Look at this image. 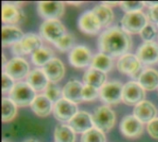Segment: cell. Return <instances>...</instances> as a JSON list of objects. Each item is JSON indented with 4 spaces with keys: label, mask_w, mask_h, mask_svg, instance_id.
<instances>
[{
    "label": "cell",
    "mask_w": 158,
    "mask_h": 142,
    "mask_svg": "<svg viewBox=\"0 0 158 142\" xmlns=\"http://www.w3.org/2000/svg\"><path fill=\"white\" fill-rule=\"evenodd\" d=\"M131 46V38L130 34L120 27L108 28L98 38L99 50L111 57H121L128 54Z\"/></svg>",
    "instance_id": "obj_1"
},
{
    "label": "cell",
    "mask_w": 158,
    "mask_h": 142,
    "mask_svg": "<svg viewBox=\"0 0 158 142\" xmlns=\"http://www.w3.org/2000/svg\"><path fill=\"white\" fill-rule=\"evenodd\" d=\"M36 91L27 82H18L9 92V99L19 106H28L36 97Z\"/></svg>",
    "instance_id": "obj_2"
},
{
    "label": "cell",
    "mask_w": 158,
    "mask_h": 142,
    "mask_svg": "<svg viewBox=\"0 0 158 142\" xmlns=\"http://www.w3.org/2000/svg\"><path fill=\"white\" fill-rule=\"evenodd\" d=\"M94 127L103 133L108 132L115 125L116 116L112 109L106 105L96 108L92 116Z\"/></svg>",
    "instance_id": "obj_3"
},
{
    "label": "cell",
    "mask_w": 158,
    "mask_h": 142,
    "mask_svg": "<svg viewBox=\"0 0 158 142\" xmlns=\"http://www.w3.org/2000/svg\"><path fill=\"white\" fill-rule=\"evenodd\" d=\"M148 24V17L142 11L126 13L121 19L122 29L128 33H141Z\"/></svg>",
    "instance_id": "obj_4"
},
{
    "label": "cell",
    "mask_w": 158,
    "mask_h": 142,
    "mask_svg": "<svg viewBox=\"0 0 158 142\" xmlns=\"http://www.w3.org/2000/svg\"><path fill=\"white\" fill-rule=\"evenodd\" d=\"M42 39L39 35L35 33L24 34L21 41L14 45H12V52L14 55H22L28 54H33L35 51L40 49L42 46Z\"/></svg>",
    "instance_id": "obj_5"
},
{
    "label": "cell",
    "mask_w": 158,
    "mask_h": 142,
    "mask_svg": "<svg viewBox=\"0 0 158 142\" xmlns=\"http://www.w3.org/2000/svg\"><path fill=\"white\" fill-rule=\"evenodd\" d=\"M40 33L46 41L55 43L67 32L66 28L61 21L58 19H48L42 23L40 27Z\"/></svg>",
    "instance_id": "obj_6"
},
{
    "label": "cell",
    "mask_w": 158,
    "mask_h": 142,
    "mask_svg": "<svg viewBox=\"0 0 158 142\" xmlns=\"http://www.w3.org/2000/svg\"><path fill=\"white\" fill-rule=\"evenodd\" d=\"M122 91L123 85L119 81H110L99 90V96L104 103L116 104L122 100Z\"/></svg>",
    "instance_id": "obj_7"
},
{
    "label": "cell",
    "mask_w": 158,
    "mask_h": 142,
    "mask_svg": "<svg viewBox=\"0 0 158 142\" xmlns=\"http://www.w3.org/2000/svg\"><path fill=\"white\" fill-rule=\"evenodd\" d=\"M145 90L139 82L130 81L123 86L122 101L128 105H137L143 101Z\"/></svg>",
    "instance_id": "obj_8"
},
{
    "label": "cell",
    "mask_w": 158,
    "mask_h": 142,
    "mask_svg": "<svg viewBox=\"0 0 158 142\" xmlns=\"http://www.w3.org/2000/svg\"><path fill=\"white\" fill-rule=\"evenodd\" d=\"M65 11V5L60 1H41L37 4V12L45 20L57 19Z\"/></svg>",
    "instance_id": "obj_9"
},
{
    "label": "cell",
    "mask_w": 158,
    "mask_h": 142,
    "mask_svg": "<svg viewBox=\"0 0 158 142\" xmlns=\"http://www.w3.org/2000/svg\"><path fill=\"white\" fill-rule=\"evenodd\" d=\"M78 113L76 103L61 98L53 105V115L60 122H69Z\"/></svg>",
    "instance_id": "obj_10"
},
{
    "label": "cell",
    "mask_w": 158,
    "mask_h": 142,
    "mask_svg": "<svg viewBox=\"0 0 158 142\" xmlns=\"http://www.w3.org/2000/svg\"><path fill=\"white\" fill-rule=\"evenodd\" d=\"M29 69V64L24 58L13 57L8 62H6V66L3 67V72L9 75L14 80H19L28 76L30 73Z\"/></svg>",
    "instance_id": "obj_11"
},
{
    "label": "cell",
    "mask_w": 158,
    "mask_h": 142,
    "mask_svg": "<svg viewBox=\"0 0 158 142\" xmlns=\"http://www.w3.org/2000/svg\"><path fill=\"white\" fill-rule=\"evenodd\" d=\"M121 133L130 139L140 137L143 132V124L133 115L125 116L120 122Z\"/></svg>",
    "instance_id": "obj_12"
},
{
    "label": "cell",
    "mask_w": 158,
    "mask_h": 142,
    "mask_svg": "<svg viewBox=\"0 0 158 142\" xmlns=\"http://www.w3.org/2000/svg\"><path fill=\"white\" fill-rule=\"evenodd\" d=\"M69 63L75 67H85L92 64V53L84 45L74 46L69 55Z\"/></svg>",
    "instance_id": "obj_13"
},
{
    "label": "cell",
    "mask_w": 158,
    "mask_h": 142,
    "mask_svg": "<svg viewBox=\"0 0 158 142\" xmlns=\"http://www.w3.org/2000/svg\"><path fill=\"white\" fill-rule=\"evenodd\" d=\"M137 57L145 65H153L158 62V43L156 42H144L137 50Z\"/></svg>",
    "instance_id": "obj_14"
},
{
    "label": "cell",
    "mask_w": 158,
    "mask_h": 142,
    "mask_svg": "<svg viewBox=\"0 0 158 142\" xmlns=\"http://www.w3.org/2000/svg\"><path fill=\"white\" fill-rule=\"evenodd\" d=\"M117 67L118 71H120L121 73L130 76H134L140 71L142 67V63L137 57V55L128 53L119 57Z\"/></svg>",
    "instance_id": "obj_15"
},
{
    "label": "cell",
    "mask_w": 158,
    "mask_h": 142,
    "mask_svg": "<svg viewBox=\"0 0 158 142\" xmlns=\"http://www.w3.org/2000/svg\"><path fill=\"white\" fill-rule=\"evenodd\" d=\"M79 28L85 33L95 34L102 28L101 22L97 16L91 11L83 12L79 18Z\"/></svg>",
    "instance_id": "obj_16"
},
{
    "label": "cell",
    "mask_w": 158,
    "mask_h": 142,
    "mask_svg": "<svg viewBox=\"0 0 158 142\" xmlns=\"http://www.w3.org/2000/svg\"><path fill=\"white\" fill-rule=\"evenodd\" d=\"M156 108L149 101H143L135 105L133 110V116L138 118L143 124L150 123L156 116Z\"/></svg>",
    "instance_id": "obj_17"
},
{
    "label": "cell",
    "mask_w": 158,
    "mask_h": 142,
    "mask_svg": "<svg viewBox=\"0 0 158 142\" xmlns=\"http://www.w3.org/2000/svg\"><path fill=\"white\" fill-rule=\"evenodd\" d=\"M69 126L74 130L75 133L83 134L94 128L92 116L84 111L78 112L69 122Z\"/></svg>",
    "instance_id": "obj_18"
},
{
    "label": "cell",
    "mask_w": 158,
    "mask_h": 142,
    "mask_svg": "<svg viewBox=\"0 0 158 142\" xmlns=\"http://www.w3.org/2000/svg\"><path fill=\"white\" fill-rule=\"evenodd\" d=\"M43 70L45 73L50 82L56 83L61 80L65 75V67L61 60L54 57L46 65L43 67Z\"/></svg>",
    "instance_id": "obj_19"
},
{
    "label": "cell",
    "mask_w": 158,
    "mask_h": 142,
    "mask_svg": "<svg viewBox=\"0 0 158 142\" xmlns=\"http://www.w3.org/2000/svg\"><path fill=\"white\" fill-rule=\"evenodd\" d=\"M24 18L23 11L13 3L4 2L2 4V20L7 24L19 23Z\"/></svg>",
    "instance_id": "obj_20"
},
{
    "label": "cell",
    "mask_w": 158,
    "mask_h": 142,
    "mask_svg": "<svg viewBox=\"0 0 158 142\" xmlns=\"http://www.w3.org/2000/svg\"><path fill=\"white\" fill-rule=\"evenodd\" d=\"M83 86L79 80L73 79L67 82L63 88V98L73 103H80L83 101L82 99V90Z\"/></svg>",
    "instance_id": "obj_21"
},
{
    "label": "cell",
    "mask_w": 158,
    "mask_h": 142,
    "mask_svg": "<svg viewBox=\"0 0 158 142\" xmlns=\"http://www.w3.org/2000/svg\"><path fill=\"white\" fill-rule=\"evenodd\" d=\"M26 82L35 91H41L45 90V88L47 87V85L49 83V80L43 69L35 68V69L30 71V73L27 76Z\"/></svg>",
    "instance_id": "obj_22"
},
{
    "label": "cell",
    "mask_w": 158,
    "mask_h": 142,
    "mask_svg": "<svg viewBox=\"0 0 158 142\" xmlns=\"http://www.w3.org/2000/svg\"><path fill=\"white\" fill-rule=\"evenodd\" d=\"M106 75L105 72L100 71L94 67H90L83 75V82L85 85H89L100 90L106 82Z\"/></svg>",
    "instance_id": "obj_23"
},
{
    "label": "cell",
    "mask_w": 158,
    "mask_h": 142,
    "mask_svg": "<svg viewBox=\"0 0 158 142\" xmlns=\"http://www.w3.org/2000/svg\"><path fill=\"white\" fill-rule=\"evenodd\" d=\"M53 103L44 95L39 94L35 97L34 101L31 104V110L40 117H45L50 115L51 111L53 110Z\"/></svg>",
    "instance_id": "obj_24"
},
{
    "label": "cell",
    "mask_w": 158,
    "mask_h": 142,
    "mask_svg": "<svg viewBox=\"0 0 158 142\" xmlns=\"http://www.w3.org/2000/svg\"><path fill=\"white\" fill-rule=\"evenodd\" d=\"M24 34L20 30V29L10 26V25H4L2 27V44L3 46L7 45H14L21 41Z\"/></svg>",
    "instance_id": "obj_25"
},
{
    "label": "cell",
    "mask_w": 158,
    "mask_h": 142,
    "mask_svg": "<svg viewBox=\"0 0 158 142\" xmlns=\"http://www.w3.org/2000/svg\"><path fill=\"white\" fill-rule=\"evenodd\" d=\"M141 86L147 91H154L158 88V71L154 68L144 69L139 76Z\"/></svg>",
    "instance_id": "obj_26"
},
{
    "label": "cell",
    "mask_w": 158,
    "mask_h": 142,
    "mask_svg": "<svg viewBox=\"0 0 158 142\" xmlns=\"http://www.w3.org/2000/svg\"><path fill=\"white\" fill-rule=\"evenodd\" d=\"M93 12L99 18L102 27H107L114 19V13H113L111 7L105 5L104 3L96 5L94 7Z\"/></svg>",
    "instance_id": "obj_27"
},
{
    "label": "cell",
    "mask_w": 158,
    "mask_h": 142,
    "mask_svg": "<svg viewBox=\"0 0 158 142\" xmlns=\"http://www.w3.org/2000/svg\"><path fill=\"white\" fill-rule=\"evenodd\" d=\"M91 66L92 67H94L100 71L106 73L112 69L113 67L112 57L104 53H99L93 57Z\"/></svg>",
    "instance_id": "obj_28"
},
{
    "label": "cell",
    "mask_w": 158,
    "mask_h": 142,
    "mask_svg": "<svg viewBox=\"0 0 158 142\" xmlns=\"http://www.w3.org/2000/svg\"><path fill=\"white\" fill-rule=\"evenodd\" d=\"M54 137L56 142H75V132L68 125H57Z\"/></svg>",
    "instance_id": "obj_29"
},
{
    "label": "cell",
    "mask_w": 158,
    "mask_h": 142,
    "mask_svg": "<svg viewBox=\"0 0 158 142\" xmlns=\"http://www.w3.org/2000/svg\"><path fill=\"white\" fill-rule=\"evenodd\" d=\"M54 58V52L50 48L41 47L31 55V61L35 66L44 67Z\"/></svg>",
    "instance_id": "obj_30"
},
{
    "label": "cell",
    "mask_w": 158,
    "mask_h": 142,
    "mask_svg": "<svg viewBox=\"0 0 158 142\" xmlns=\"http://www.w3.org/2000/svg\"><path fill=\"white\" fill-rule=\"evenodd\" d=\"M17 115L16 104L9 98L2 99V120L3 122H9Z\"/></svg>",
    "instance_id": "obj_31"
},
{
    "label": "cell",
    "mask_w": 158,
    "mask_h": 142,
    "mask_svg": "<svg viewBox=\"0 0 158 142\" xmlns=\"http://www.w3.org/2000/svg\"><path fill=\"white\" fill-rule=\"evenodd\" d=\"M44 95L55 103L61 99V96H63V89H61L56 83L49 82L44 90Z\"/></svg>",
    "instance_id": "obj_32"
},
{
    "label": "cell",
    "mask_w": 158,
    "mask_h": 142,
    "mask_svg": "<svg viewBox=\"0 0 158 142\" xmlns=\"http://www.w3.org/2000/svg\"><path fill=\"white\" fill-rule=\"evenodd\" d=\"M81 142H106L105 134L94 127L82 134Z\"/></svg>",
    "instance_id": "obj_33"
},
{
    "label": "cell",
    "mask_w": 158,
    "mask_h": 142,
    "mask_svg": "<svg viewBox=\"0 0 158 142\" xmlns=\"http://www.w3.org/2000/svg\"><path fill=\"white\" fill-rule=\"evenodd\" d=\"M74 36L70 33H66L63 37H61L57 42H56L54 44L56 45V47L61 51V52H67V51H71L74 47Z\"/></svg>",
    "instance_id": "obj_34"
},
{
    "label": "cell",
    "mask_w": 158,
    "mask_h": 142,
    "mask_svg": "<svg viewBox=\"0 0 158 142\" xmlns=\"http://www.w3.org/2000/svg\"><path fill=\"white\" fill-rule=\"evenodd\" d=\"M119 5L126 13H132L141 11L145 3L143 1H123Z\"/></svg>",
    "instance_id": "obj_35"
},
{
    "label": "cell",
    "mask_w": 158,
    "mask_h": 142,
    "mask_svg": "<svg viewBox=\"0 0 158 142\" xmlns=\"http://www.w3.org/2000/svg\"><path fill=\"white\" fill-rule=\"evenodd\" d=\"M141 37L144 42H153L156 35V27L154 23L148 22V24L143 28L140 33Z\"/></svg>",
    "instance_id": "obj_36"
},
{
    "label": "cell",
    "mask_w": 158,
    "mask_h": 142,
    "mask_svg": "<svg viewBox=\"0 0 158 142\" xmlns=\"http://www.w3.org/2000/svg\"><path fill=\"white\" fill-rule=\"evenodd\" d=\"M99 95V90L89 86V85H84L83 90H82V99L83 101H93L97 98Z\"/></svg>",
    "instance_id": "obj_37"
},
{
    "label": "cell",
    "mask_w": 158,
    "mask_h": 142,
    "mask_svg": "<svg viewBox=\"0 0 158 142\" xmlns=\"http://www.w3.org/2000/svg\"><path fill=\"white\" fill-rule=\"evenodd\" d=\"M15 84L16 83L14 82V79L9 75H7L5 72L2 73V91L4 93L5 92L9 93L14 88Z\"/></svg>",
    "instance_id": "obj_38"
},
{
    "label": "cell",
    "mask_w": 158,
    "mask_h": 142,
    "mask_svg": "<svg viewBox=\"0 0 158 142\" xmlns=\"http://www.w3.org/2000/svg\"><path fill=\"white\" fill-rule=\"evenodd\" d=\"M147 6H149L148 9V18L151 20V22H156L158 23V2L154 3H145Z\"/></svg>",
    "instance_id": "obj_39"
},
{
    "label": "cell",
    "mask_w": 158,
    "mask_h": 142,
    "mask_svg": "<svg viewBox=\"0 0 158 142\" xmlns=\"http://www.w3.org/2000/svg\"><path fill=\"white\" fill-rule=\"evenodd\" d=\"M147 131L152 138L158 140V117L147 124Z\"/></svg>",
    "instance_id": "obj_40"
},
{
    "label": "cell",
    "mask_w": 158,
    "mask_h": 142,
    "mask_svg": "<svg viewBox=\"0 0 158 142\" xmlns=\"http://www.w3.org/2000/svg\"><path fill=\"white\" fill-rule=\"evenodd\" d=\"M2 57H3V67H4L6 66V56H5V55H4V54H3Z\"/></svg>",
    "instance_id": "obj_41"
},
{
    "label": "cell",
    "mask_w": 158,
    "mask_h": 142,
    "mask_svg": "<svg viewBox=\"0 0 158 142\" xmlns=\"http://www.w3.org/2000/svg\"><path fill=\"white\" fill-rule=\"evenodd\" d=\"M23 142H38V141H37V140H32V139H29V140H24Z\"/></svg>",
    "instance_id": "obj_42"
},
{
    "label": "cell",
    "mask_w": 158,
    "mask_h": 142,
    "mask_svg": "<svg viewBox=\"0 0 158 142\" xmlns=\"http://www.w3.org/2000/svg\"><path fill=\"white\" fill-rule=\"evenodd\" d=\"M3 142H9V141H5V140H4V141H3Z\"/></svg>",
    "instance_id": "obj_43"
},
{
    "label": "cell",
    "mask_w": 158,
    "mask_h": 142,
    "mask_svg": "<svg viewBox=\"0 0 158 142\" xmlns=\"http://www.w3.org/2000/svg\"><path fill=\"white\" fill-rule=\"evenodd\" d=\"M157 26H158V23H157Z\"/></svg>",
    "instance_id": "obj_44"
}]
</instances>
